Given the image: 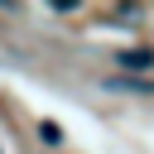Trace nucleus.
I'll use <instances>...</instances> for the list:
<instances>
[{"instance_id": "1", "label": "nucleus", "mask_w": 154, "mask_h": 154, "mask_svg": "<svg viewBox=\"0 0 154 154\" xmlns=\"http://www.w3.org/2000/svg\"><path fill=\"white\" fill-rule=\"evenodd\" d=\"M116 63L130 67V72H149V67H154V53H149V48H130V53H120Z\"/></svg>"}, {"instance_id": "2", "label": "nucleus", "mask_w": 154, "mask_h": 154, "mask_svg": "<svg viewBox=\"0 0 154 154\" xmlns=\"http://www.w3.org/2000/svg\"><path fill=\"white\" fill-rule=\"evenodd\" d=\"M38 135H43V144H58V140H63V130H58L53 120H43V125H38Z\"/></svg>"}]
</instances>
